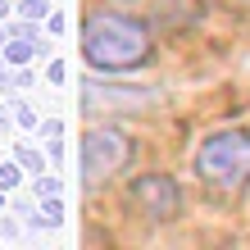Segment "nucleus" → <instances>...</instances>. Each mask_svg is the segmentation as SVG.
<instances>
[{
	"mask_svg": "<svg viewBox=\"0 0 250 250\" xmlns=\"http://www.w3.org/2000/svg\"><path fill=\"white\" fill-rule=\"evenodd\" d=\"M82 55L100 73H127L150 60V27L127 14H91L82 27Z\"/></svg>",
	"mask_w": 250,
	"mask_h": 250,
	"instance_id": "f257e3e1",
	"label": "nucleus"
},
{
	"mask_svg": "<svg viewBox=\"0 0 250 250\" xmlns=\"http://www.w3.org/2000/svg\"><path fill=\"white\" fill-rule=\"evenodd\" d=\"M196 173L209 191H223V196L246 191L250 187V132L241 127L214 132L196 155Z\"/></svg>",
	"mask_w": 250,
	"mask_h": 250,
	"instance_id": "f03ea898",
	"label": "nucleus"
},
{
	"mask_svg": "<svg viewBox=\"0 0 250 250\" xmlns=\"http://www.w3.org/2000/svg\"><path fill=\"white\" fill-rule=\"evenodd\" d=\"M132 155V141L114 127H91L82 137V182L86 187H100L105 178H114Z\"/></svg>",
	"mask_w": 250,
	"mask_h": 250,
	"instance_id": "7ed1b4c3",
	"label": "nucleus"
},
{
	"mask_svg": "<svg viewBox=\"0 0 250 250\" xmlns=\"http://www.w3.org/2000/svg\"><path fill=\"white\" fill-rule=\"evenodd\" d=\"M132 200H137L150 218H173V214L182 209V191H178L173 178H164V173L137 178V182H132Z\"/></svg>",
	"mask_w": 250,
	"mask_h": 250,
	"instance_id": "20e7f679",
	"label": "nucleus"
},
{
	"mask_svg": "<svg viewBox=\"0 0 250 250\" xmlns=\"http://www.w3.org/2000/svg\"><path fill=\"white\" fill-rule=\"evenodd\" d=\"M41 50H46L41 41L19 37V41H9V46H5V60H9V64H27V60H32V55H41Z\"/></svg>",
	"mask_w": 250,
	"mask_h": 250,
	"instance_id": "39448f33",
	"label": "nucleus"
},
{
	"mask_svg": "<svg viewBox=\"0 0 250 250\" xmlns=\"http://www.w3.org/2000/svg\"><path fill=\"white\" fill-rule=\"evenodd\" d=\"M19 14H23L27 23H37V19H46V14H50V5H46V0H19Z\"/></svg>",
	"mask_w": 250,
	"mask_h": 250,
	"instance_id": "423d86ee",
	"label": "nucleus"
},
{
	"mask_svg": "<svg viewBox=\"0 0 250 250\" xmlns=\"http://www.w3.org/2000/svg\"><path fill=\"white\" fill-rule=\"evenodd\" d=\"M60 218H64V205H60V196H50L46 209H41V228H60Z\"/></svg>",
	"mask_w": 250,
	"mask_h": 250,
	"instance_id": "0eeeda50",
	"label": "nucleus"
},
{
	"mask_svg": "<svg viewBox=\"0 0 250 250\" xmlns=\"http://www.w3.org/2000/svg\"><path fill=\"white\" fill-rule=\"evenodd\" d=\"M19 164L32 168V173H41V164H46V159H41V150H32V146H19Z\"/></svg>",
	"mask_w": 250,
	"mask_h": 250,
	"instance_id": "6e6552de",
	"label": "nucleus"
},
{
	"mask_svg": "<svg viewBox=\"0 0 250 250\" xmlns=\"http://www.w3.org/2000/svg\"><path fill=\"white\" fill-rule=\"evenodd\" d=\"M19 178H23V173L14 168V164H0V191H9V187H19Z\"/></svg>",
	"mask_w": 250,
	"mask_h": 250,
	"instance_id": "1a4fd4ad",
	"label": "nucleus"
},
{
	"mask_svg": "<svg viewBox=\"0 0 250 250\" xmlns=\"http://www.w3.org/2000/svg\"><path fill=\"white\" fill-rule=\"evenodd\" d=\"M37 196H60V178H37Z\"/></svg>",
	"mask_w": 250,
	"mask_h": 250,
	"instance_id": "9d476101",
	"label": "nucleus"
},
{
	"mask_svg": "<svg viewBox=\"0 0 250 250\" xmlns=\"http://www.w3.org/2000/svg\"><path fill=\"white\" fill-rule=\"evenodd\" d=\"M41 132H46V137H50V155H60V123H46V127H41Z\"/></svg>",
	"mask_w": 250,
	"mask_h": 250,
	"instance_id": "9b49d317",
	"label": "nucleus"
},
{
	"mask_svg": "<svg viewBox=\"0 0 250 250\" xmlns=\"http://www.w3.org/2000/svg\"><path fill=\"white\" fill-rule=\"evenodd\" d=\"M19 123H23V127H37V114H32V109L23 105V109H19Z\"/></svg>",
	"mask_w": 250,
	"mask_h": 250,
	"instance_id": "f8f14e48",
	"label": "nucleus"
},
{
	"mask_svg": "<svg viewBox=\"0 0 250 250\" xmlns=\"http://www.w3.org/2000/svg\"><path fill=\"white\" fill-rule=\"evenodd\" d=\"M5 14H9V0H0V19H5Z\"/></svg>",
	"mask_w": 250,
	"mask_h": 250,
	"instance_id": "ddd939ff",
	"label": "nucleus"
},
{
	"mask_svg": "<svg viewBox=\"0 0 250 250\" xmlns=\"http://www.w3.org/2000/svg\"><path fill=\"white\" fill-rule=\"evenodd\" d=\"M5 37H9V27H0V46H5Z\"/></svg>",
	"mask_w": 250,
	"mask_h": 250,
	"instance_id": "4468645a",
	"label": "nucleus"
},
{
	"mask_svg": "<svg viewBox=\"0 0 250 250\" xmlns=\"http://www.w3.org/2000/svg\"><path fill=\"white\" fill-rule=\"evenodd\" d=\"M5 82H9V78H5V68H0V86H5Z\"/></svg>",
	"mask_w": 250,
	"mask_h": 250,
	"instance_id": "2eb2a0df",
	"label": "nucleus"
},
{
	"mask_svg": "<svg viewBox=\"0 0 250 250\" xmlns=\"http://www.w3.org/2000/svg\"><path fill=\"white\" fill-rule=\"evenodd\" d=\"M0 209H5V191H0Z\"/></svg>",
	"mask_w": 250,
	"mask_h": 250,
	"instance_id": "dca6fc26",
	"label": "nucleus"
}]
</instances>
